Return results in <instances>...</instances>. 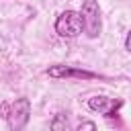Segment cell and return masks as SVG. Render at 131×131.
Listing matches in <instances>:
<instances>
[{"label":"cell","mask_w":131,"mask_h":131,"mask_svg":"<svg viewBox=\"0 0 131 131\" xmlns=\"http://www.w3.org/2000/svg\"><path fill=\"white\" fill-rule=\"evenodd\" d=\"M49 131H68V113L57 111L49 121Z\"/></svg>","instance_id":"cell-6"},{"label":"cell","mask_w":131,"mask_h":131,"mask_svg":"<svg viewBox=\"0 0 131 131\" xmlns=\"http://www.w3.org/2000/svg\"><path fill=\"white\" fill-rule=\"evenodd\" d=\"M117 106H121V100L115 104L113 98H108L104 94H96V96L88 98V108L90 111H96V113H102L104 117H113V113H115Z\"/></svg>","instance_id":"cell-5"},{"label":"cell","mask_w":131,"mask_h":131,"mask_svg":"<svg viewBox=\"0 0 131 131\" xmlns=\"http://www.w3.org/2000/svg\"><path fill=\"white\" fill-rule=\"evenodd\" d=\"M31 121V100L27 96L16 98L14 102H10V113H8V129L10 131H25V127Z\"/></svg>","instance_id":"cell-3"},{"label":"cell","mask_w":131,"mask_h":131,"mask_svg":"<svg viewBox=\"0 0 131 131\" xmlns=\"http://www.w3.org/2000/svg\"><path fill=\"white\" fill-rule=\"evenodd\" d=\"M76 131H96V123H94V121H90V119H84V121H80V123H78Z\"/></svg>","instance_id":"cell-7"},{"label":"cell","mask_w":131,"mask_h":131,"mask_svg":"<svg viewBox=\"0 0 131 131\" xmlns=\"http://www.w3.org/2000/svg\"><path fill=\"white\" fill-rule=\"evenodd\" d=\"M57 37L61 39H76L84 33V18L80 10H63L59 12V16L55 18L53 25Z\"/></svg>","instance_id":"cell-1"},{"label":"cell","mask_w":131,"mask_h":131,"mask_svg":"<svg viewBox=\"0 0 131 131\" xmlns=\"http://www.w3.org/2000/svg\"><path fill=\"white\" fill-rule=\"evenodd\" d=\"M8 113H10V102H2L0 104V117L6 121L8 119Z\"/></svg>","instance_id":"cell-8"},{"label":"cell","mask_w":131,"mask_h":131,"mask_svg":"<svg viewBox=\"0 0 131 131\" xmlns=\"http://www.w3.org/2000/svg\"><path fill=\"white\" fill-rule=\"evenodd\" d=\"M45 74L49 78H78V80H94L98 78L96 72H90V70H84L80 66H66V63H55V66H49L45 70Z\"/></svg>","instance_id":"cell-4"},{"label":"cell","mask_w":131,"mask_h":131,"mask_svg":"<svg viewBox=\"0 0 131 131\" xmlns=\"http://www.w3.org/2000/svg\"><path fill=\"white\" fill-rule=\"evenodd\" d=\"M125 49L131 53V29H129V33L125 35Z\"/></svg>","instance_id":"cell-9"},{"label":"cell","mask_w":131,"mask_h":131,"mask_svg":"<svg viewBox=\"0 0 131 131\" xmlns=\"http://www.w3.org/2000/svg\"><path fill=\"white\" fill-rule=\"evenodd\" d=\"M82 18H84V33L88 39L100 37L102 31V16H100V4L98 0H82Z\"/></svg>","instance_id":"cell-2"}]
</instances>
